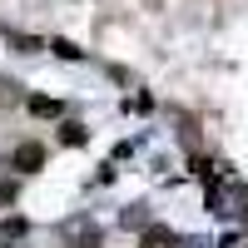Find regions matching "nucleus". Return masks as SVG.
<instances>
[{
    "mask_svg": "<svg viewBox=\"0 0 248 248\" xmlns=\"http://www.w3.org/2000/svg\"><path fill=\"white\" fill-rule=\"evenodd\" d=\"M10 169H20V174H35V169H45V144H35V139L15 144V154H10Z\"/></svg>",
    "mask_w": 248,
    "mask_h": 248,
    "instance_id": "1",
    "label": "nucleus"
},
{
    "mask_svg": "<svg viewBox=\"0 0 248 248\" xmlns=\"http://www.w3.org/2000/svg\"><path fill=\"white\" fill-rule=\"evenodd\" d=\"M65 243H70V248H90V243H99V223H90V218H75L70 229H65Z\"/></svg>",
    "mask_w": 248,
    "mask_h": 248,
    "instance_id": "2",
    "label": "nucleus"
},
{
    "mask_svg": "<svg viewBox=\"0 0 248 248\" xmlns=\"http://www.w3.org/2000/svg\"><path fill=\"white\" fill-rule=\"evenodd\" d=\"M169 243H174V229H164V223L144 229V248H169Z\"/></svg>",
    "mask_w": 248,
    "mask_h": 248,
    "instance_id": "3",
    "label": "nucleus"
},
{
    "mask_svg": "<svg viewBox=\"0 0 248 248\" xmlns=\"http://www.w3.org/2000/svg\"><path fill=\"white\" fill-rule=\"evenodd\" d=\"M30 114H40V119H55V114H60V99H45V94H35V99H30Z\"/></svg>",
    "mask_w": 248,
    "mask_h": 248,
    "instance_id": "4",
    "label": "nucleus"
},
{
    "mask_svg": "<svg viewBox=\"0 0 248 248\" xmlns=\"http://www.w3.org/2000/svg\"><path fill=\"white\" fill-rule=\"evenodd\" d=\"M60 139H65V144H85L90 134H85V124H75V119H70V124H60Z\"/></svg>",
    "mask_w": 248,
    "mask_h": 248,
    "instance_id": "5",
    "label": "nucleus"
},
{
    "mask_svg": "<svg viewBox=\"0 0 248 248\" xmlns=\"http://www.w3.org/2000/svg\"><path fill=\"white\" fill-rule=\"evenodd\" d=\"M45 50H55V55H60V60H79V50H75V45H70V40H60V35H55V40H50V45H45Z\"/></svg>",
    "mask_w": 248,
    "mask_h": 248,
    "instance_id": "6",
    "label": "nucleus"
},
{
    "mask_svg": "<svg viewBox=\"0 0 248 248\" xmlns=\"http://www.w3.org/2000/svg\"><path fill=\"white\" fill-rule=\"evenodd\" d=\"M0 99H5V105H15V99H20V85H15V79H0Z\"/></svg>",
    "mask_w": 248,
    "mask_h": 248,
    "instance_id": "7",
    "label": "nucleus"
},
{
    "mask_svg": "<svg viewBox=\"0 0 248 248\" xmlns=\"http://www.w3.org/2000/svg\"><path fill=\"white\" fill-rule=\"evenodd\" d=\"M5 203H15V184H0V209Z\"/></svg>",
    "mask_w": 248,
    "mask_h": 248,
    "instance_id": "8",
    "label": "nucleus"
}]
</instances>
